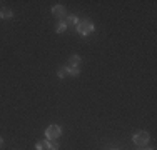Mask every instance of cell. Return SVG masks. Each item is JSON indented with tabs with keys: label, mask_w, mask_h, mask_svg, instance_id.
I'll return each mask as SVG.
<instances>
[{
	"label": "cell",
	"mask_w": 157,
	"mask_h": 150,
	"mask_svg": "<svg viewBox=\"0 0 157 150\" xmlns=\"http://www.w3.org/2000/svg\"><path fill=\"white\" fill-rule=\"evenodd\" d=\"M75 30L80 33L82 37H87L89 33H92L95 30V25L92 24L89 18H82V20H78V24L75 25Z\"/></svg>",
	"instance_id": "obj_1"
},
{
	"label": "cell",
	"mask_w": 157,
	"mask_h": 150,
	"mask_svg": "<svg viewBox=\"0 0 157 150\" xmlns=\"http://www.w3.org/2000/svg\"><path fill=\"white\" fill-rule=\"evenodd\" d=\"M132 140H134V144H136L137 147H144V145L149 144L151 135H149V132H145V130H139V132H136L132 135Z\"/></svg>",
	"instance_id": "obj_2"
},
{
	"label": "cell",
	"mask_w": 157,
	"mask_h": 150,
	"mask_svg": "<svg viewBox=\"0 0 157 150\" xmlns=\"http://www.w3.org/2000/svg\"><path fill=\"white\" fill-rule=\"evenodd\" d=\"M60 133H62V129L59 125H55V123H52V125H48L45 129L47 140H57V138L60 137Z\"/></svg>",
	"instance_id": "obj_3"
},
{
	"label": "cell",
	"mask_w": 157,
	"mask_h": 150,
	"mask_svg": "<svg viewBox=\"0 0 157 150\" xmlns=\"http://www.w3.org/2000/svg\"><path fill=\"white\" fill-rule=\"evenodd\" d=\"M65 13H67L65 7L60 5V3H59V5H54V7H52V15H54L55 18H63V17H65Z\"/></svg>",
	"instance_id": "obj_4"
},
{
	"label": "cell",
	"mask_w": 157,
	"mask_h": 150,
	"mask_svg": "<svg viewBox=\"0 0 157 150\" xmlns=\"http://www.w3.org/2000/svg\"><path fill=\"white\" fill-rule=\"evenodd\" d=\"M63 24L67 25V27H69V25H77L78 24V17L75 13H69V15H65V17H63Z\"/></svg>",
	"instance_id": "obj_5"
},
{
	"label": "cell",
	"mask_w": 157,
	"mask_h": 150,
	"mask_svg": "<svg viewBox=\"0 0 157 150\" xmlns=\"http://www.w3.org/2000/svg\"><path fill=\"white\" fill-rule=\"evenodd\" d=\"M0 18H3V20H10V18H13L12 9H9V7H2V9H0Z\"/></svg>",
	"instance_id": "obj_6"
},
{
	"label": "cell",
	"mask_w": 157,
	"mask_h": 150,
	"mask_svg": "<svg viewBox=\"0 0 157 150\" xmlns=\"http://www.w3.org/2000/svg\"><path fill=\"white\" fill-rule=\"evenodd\" d=\"M67 69V75H72V77H78L80 75V67H65Z\"/></svg>",
	"instance_id": "obj_7"
},
{
	"label": "cell",
	"mask_w": 157,
	"mask_h": 150,
	"mask_svg": "<svg viewBox=\"0 0 157 150\" xmlns=\"http://www.w3.org/2000/svg\"><path fill=\"white\" fill-rule=\"evenodd\" d=\"M80 63H82V58L78 55H72L69 60V67H80Z\"/></svg>",
	"instance_id": "obj_8"
},
{
	"label": "cell",
	"mask_w": 157,
	"mask_h": 150,
	"mask_svg": "<svg viewBox=\"0 0 157 150\" xmlns=\"http://www.w3.org/2000/svg\"><path fill=\"white\" fill-rule=\"evenodd\" d=\"M35 148H37V150H50V148H48V140L45 138V140L37 142V144H35Z\"/></svg>",
	"instance_id": "obj_9"
},
{
	"label": "cell",
	"mask_w": 157,
	"mask_h": 150,
	"mask_svg": "<svg viewBox=\"0 0 157 150\" xmlns=\"http://www.w3.org/2000/svg\"><path fill=\"white\" fill-rule=\"evenodd\" d=\"M48 148L50 150H59L60 148V144L57 140H48Z\"/></svg>",
	"instance_id": "obj_10"
},
{
	"label": "cell",
	"mask_w": 157,
	"mask_h": 150,
	"mask_svg": "<svg viewBox=\"0 0 157 150\" xmlns=\"http://www.w3.org/2000/svg\"><path fill=\"white\" fill-rule=\"evenodd\" d=\"M57 77H59V78H65V77H67V69H65V67H59Z\"/></svg>",
	"instance_id": "obj_11"
},
{
	"label": "cell",
	"mask_w": 157,
	"mask_h": 150,
	"mask_svg": "<svg viewBox=\"0 0 157 150\" xmlns=\"http://www.w3.org/2000/svg\"><path fill=\"white\" fill-rule=\"evenodd\" d=\"M65 30H67V25L63 24V22H60V24H59L57 27H55V32H57V33H63Z\"/></svg>",
	"instance_id": "obj_12"
},
{
	"label": "cell",
	"mask_w": 157,
	"mask_h": 150,
	"mask_svg": "<svg viewBox=\"0 0 157 150\" xmlns=\"http://www.w3.org/2000/svg\"><path fill=\"white\" fill-rule=\"evenodd\" d=\"M2 147H3V138L0 137V148H2Z\"/></svg>",
	"instance_id": "obj_13"
},
{
	"label": "cell",
	"mask_w": 157,
	"mask_h": 150,
	"mask_svg": "<svg viewBox=\"0 0 157 150\" xmlns=\"http://www.w3.org/2000/svg\"><path fill=\"white\" fill-rule=\"evenodd\" d=\"M139 150H154V148H139Z\"/></svg>",
	"instance_id": "obj_14"
},
{
	"label": "cell",
	"mask_w": 157,
	"mask_h": 150,
	"mask_svg": "<svg viewBox=\"0 0 157 150\" xmlns=\"http://www.w3.org/2000/svg\"><path fill=\"white\" fill-rule=\"evenodd\" d=\"M109 150H119V148H115V147H114V148H109Z\"/></svg>",
	"instance_id": "obj_15"
}]
</instances>
